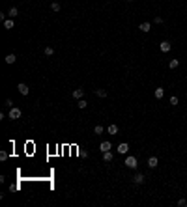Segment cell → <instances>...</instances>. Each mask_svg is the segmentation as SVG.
<instances>
[{"mask_svg": "<svg viewBox=\"0 0 187 207\" xmlns=\"http://www.w3.org/2000/svg\"><path fill=\"white\" fill-rule=\"evenodd\" d=\"M127 168H131V170H137V166H139V160H137V157H133V155H127L125 157V162H124Z\"/></svg>", "mask_w": 187, "mask_h": 207, "instance_id": "obj_1", "label": "cell"}, {"mask_svg": "<svg viewBox=\"0 0 187 207\" xmlns=\"http://www.w3.org/2000/svg\"><path fill=\"white\" fill-rule=\"evenodd\" d=\"M21 116H23V112H21V108H17V107H11V108H9V112H8L9 119H19Z\"/></svg>", "mask_w": 187, "mask_h": 207, "instance_id": "obj_2", "label": "cell"}, {"mask_svg": "<svg viewBox=\"0 0 187 207\" xmlns=\"http://www.w3.org/2000/svg\"><path fill=\"white\" fill-rule=\"evenodd\" d=\"M116 151H118L120 155H127V151H129V144L127 142H122L118 146V148H116Z\"/></svg>", "mask_w": 187, "mask_h": 207, "instance_id": "obj_3", "label": "cell"}, {"mask_svg": "<svg viewBox=\"0 0 187 207\" xmlns=\"http://www.w3.org/2000/svg\"><path fill=\"white\" fill-rule=\"evenodd\" d=\"M17 90H19V93H21V95H28V93H30V88H28L24 82H19V84H17Z\"/></svg>", "mask_w": 187, "mask_h": 207, "instance_id": "obj_4", "label": "cell"}, {"mask_svg": "<svg viewBox=\"0 0 187 207\" xmlns=\"http://www.w3.org/2000/svg\"><path fill=\"white\" fill-rule=\"evenodd\" d=\"M71 97H73V99H77V101H79V99H82V97H84V90H82V88L73 90V92H71Z\"/></svg>", "mask_w": 187, "mask_h": 207, "instance_id": "obj_5", "label": "cell"}, {"mask_svg": "<svg viewBox=\"0 0 187 207\" xmlns=\"http://www.w3.org/2000/svg\"><path fill=\"white\" fill-rule=\"evenodd\" d=\"M159 49H161V52H170L172 45H170V41H161L159 43Z\"/></svg>", "mask_w": 187, "mask_h": 207, "instance_id": "obj_6", "label": "cell"}, {"mask_svg": "<svg viewBox=\"0 0 187 207\" xmlns=\"http://www.w3.org/2000/svg\"><path fill=\"white\" fill-rule=\"evenodd\" d=\"M146 181V175L144 174H135V177H133V183L135 185H142Z\"/></svg>", "mask_w": 187, "mask_h": 207, "instance_id": "obj_7", "label": "cell"}, {"mask_svg": "<svg viewBox=\"0 0 187 207\" xmlns=\"http://www.w3.org/2000/svg\"><path fill=\"white\" fill-rule=\"evenodd\" d=\"M99 149H101V153H105V151H110V149H112V144H110L109 140H105V142H101Z\"/></svg>", "mask_w": 187, "mask_h": 207, "instance_id": "obj_8", "label": "cell"}, {"mask_svg": "<svg viewBox=\"0 0 187 207\" xmlns=\"http://www.w3.org/2000/svg\"><path fill=\"white\" fill-rule=\"evenodd\" d=\"M157 164H159V159L157 157H150L148 159V168L154 170V168H157Z\"/></svg>", "mask_w": 187, "mask_h": 207, "instance_id": "obj_9", "label": "cell"}, {"mask_svg": "<svg viewBox=\"0 0 187 207\" xmlns=\"http://www.w3.org/2000/svg\"><path fill=\"white\" fill-rule=\"evenodd\" d=\"M4 28H6V30H13V28H15V21H13L11 17L4 21Z\"/></svg>", "mask_w": 187, "mask_h": 207, "instance_id": "obj_10", "label": "cell"}, {"mask_svg": "<svg viewBox=\"0 0 187 207\" xmlns=\"http://www.w3.org/2000/svg\"><path fill=\"white\" fill-rule=\"evenodd\" d=\"M150 28H151L150 23H140V24H139V30H140V32H146V34H148Z\"/></svg>", "mask_w": 187, "mask_h": 207, "instance_id": "obj_11", "label": "cell"}, {"mask_svg": "<svg viewBox=\"0 0 187 207\" xmlns=\"http://www.w3.org/2000/svg\"><path fill=\"white\" fill-rule=\"evenodd\" d=\"M4 62H6L8 65H11V64H15V62H17V56H15V54H8V56L4 58Z\"/></svg>", "mask_w": 187, "mask_h": 207, "instance_id": "obj_12", "label": "cell"}, {"mask_svg": "<svg viewBox=\"0 0 187 207\" xmlns=\"http://www.w3.org/2000/svg\"><path fill=\"white\" fill-rule=\"evenodd\" d=\"M107 131H109V134H118V125H116V123H110L109 125V127H107Z\"/></svg>", "mask_w": 187, "mask_h": 207, "instance_id": "obj_13", "label": "cell"}, {"mask_svg": "<svg viewBox=\"0 0 187 207\" xmlns=\"http://www.w3.org/2000/svg\"><path fill=\"white\" fill-rule=\"evenodd\" d=\"M154 95H155V99H163V95H165V90H163V88H161V86H159V88H155Z\"/></svg>", "mask_w": 187, "mask_h": 207, "instance_id": "obj_14", "label": "cell"}, {"mask_svg": "<svg viewBox=\"0 0 187 207\" xmlns=\"http://www.w3.org/2000/svg\"><path fill=\"white\" fill-rule=\"evenodd\" d=\"M112 159H114V155L110 153V151H105V153H103V160H105V162H110Z\"/></svg>", "mask_w": 187, "mask_h": 207, "instance_id": "obj_15", "label": "cell"}, {"mask_svg": "<svg viewBox=\"0 0 187 207\" xmlns=\"http://www.w3.org/2000/svg\"><path fill=\"white\" fill-rule=\"evenodd\" d=\"M8 15H9V17H11V19H15V17H17V15H19V9L17 8H9V11H8Z\"/></svg>", "mask_w": 187, "mask_h": 207, "instance_id": "obj_16", "label": "cell"}, {"mask_svg": "<svg viewBox=\"0 0 187 207\" xmlns=\"http://www.w3.org/2000/svg\"><path fill=\"white\" fill-rule=\"evenodd\" d=\"M77 107H79L80 110H84V108H86V107H88V103H86V99H79V101H77Z\"/></svg>", "mask_w": 187, "mask_h": 207, "instance_id": "obj_17", "label": "cell"}, {"mask_svg": "<svg viewBox=\"0 0 187 207\" xmlns=\"http://www.w3.org/2000/svg\"><path fill=\"white\" fill-rule=\"evenodd\" d=\"M178 65H180V60H176V58H174V60H170V62H169V67H170V69H176V67H178Z\"/></svg>", "mask_w": 187, "mask_h": 207, "instance_id": "obj_18", "label": "cell"}, {"mask_svg": "<svg viewBox=\"0 0 187 207\" xmlns=\"http://www.w3.org/2000/svg\"><path fill=\"white\" fill-rule=\"evenodd\" d=\"M50 9H53L54 13H58V11H60V9H62V8H60V4H58V2H53V4H50Z\"/></svg>", "mask_w": 187, "mask_h": 207, "instance_id": "obj_19", "label": "cell"}, {"mask_svg": "<svg viewBox=\"0 0 187 207\" xmlns=\"http://www.w3.org/2000/svg\"><path fill=\"white\" fill-rule=\"evenodd\" d=\"M53 54H54V49L50 47V45H49V47H45V56H53Z\"/></svg>", "mask_w": 187, "mask_h": 207, "instance_id": "obj_20", "label": "cell"}, {"mask_svg": "<svg viewBox=\"0 0 187 207\" xmlns=\"http://www.w3.org/2000/svg\"><path fill=\"white\" fill-rule=\"evenodd\" d=\"M95 95H97V97H107V92H105V90H95Z\"/></svg>", "mask_w": 187, "mask_h": 207, "instance_id": "obj_21", "label": "cell"}, {"mask_svg": "<svg viewBox=\"0 0 187 207\" xmlns=\"http://www.w3.org/2000/svg\"><path fill=\"white\" fill-rule=\"evenodd\" d=\"M94 133H95V134H103V127H101V125H95V127H94Z\"/></svg>", "mask_w": 187, "mask_h": 207, "instance_id": "obj_22", "label": "cell"}, {"mask_svg": "<svg viewBox=\"0 0 187 207\" xmlns=\"http://www.w3.org/2000/svg\"><path fill=\"white\" fill-rule=\"evenodd\" d=\"M178 103H180V101H178V97H176V95H172V97H170V105H172V107H176Z\"/></svg>", "mask_w": 187, "mask_h": 207, "instance_id": "obj_23", "label": "cell"}, {"mask_svg": "<svg viewBox=\"0 0 187 207\" xmlns=\"http://www.w3.org/2000/svg\"><path fill=\"white\" fill-rule=\"evenodd\" d=\"M178 207H187V200H183V198L178 200Z\"/></svg>", "mask_w": 187, "mask_h": 207, "instance_id": "obj_24", "label": "cell"}, {"mask_svg": "<svg viewBox=\"0 0 187 207\" xmlns=\"http://www.w3.org/2000/svg\"><path fill=\"white\" fill-rule=\"evenodd\" d=\"M154 23L155 24H163V17H159V15H157V17H154Z\"/></svg>", "mask_w": 187, "mask_h": 207, "instance_id": "obj_25", "label": "cell"}, {"mask_svg": "<svg viewBox=\"0 0 187 207\" xmlns=\"http://www.w3.org/2000/svg\"><path fill=\"white\" fill-rule=\"evenodd\" d=\"M8 159V153L6 151H0V160H6Z\"/></svg>", "mask_w": 187, "mask_h": 207, "instance_id": "obj_26", "label": "cell"}, {"mask_svg": "<svg viewBox=\"0 0 187 207\" xmlns=\"http://www.w3.org/2000/svg\"><path fill=\"white\" fill-rule=\"evenodd\" d=\"M6 107H9V108L13 107V101H11V99H6Z\"/></svg>", "mask_w": 187, "mask_h": 207, "instance_id": "obj_27", "label": "cell"}, {"mask_svg": "<svg viewBox=\"0 0 187 207\" xmlns=\"http://www.w3.org/2000/svg\"><path fill=\"white\" fill-rule=\"evenodd\" d=\"M127 2H131V0H127Z\"/></svg>", "mask_w": 187, "mask_h": 207, "instance_id": "obj_28", "label": "cell"}]
</instances>
